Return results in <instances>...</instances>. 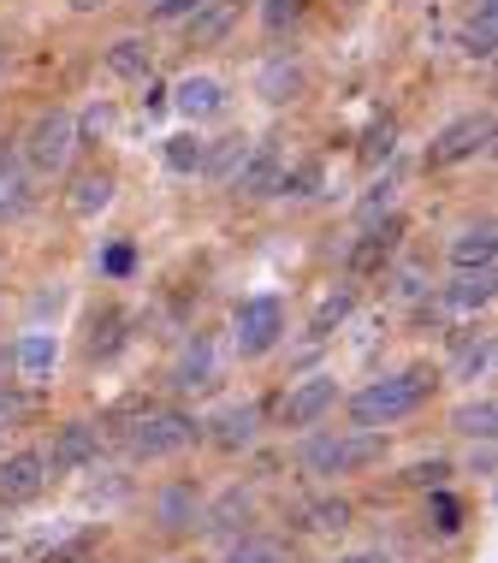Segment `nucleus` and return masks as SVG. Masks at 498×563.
Here are the masks:
<instances>
[{
	"label": "nucleus",
	"mask_w": 498,
	"mask_h": 563,
	"mask_svg": "<svg viewBox=\"0 0 498 563\" xmlns=\"http://www.w3.org/2000/svg\"><path fill=\"white\" fill-rule=\"evenodd\" d=\"M208 0H155V24H173V19H190V12H202Z\"/></svg>",
	"instance_id": "ea45409f"
},
{
	"label": "nucleus",
	"mask_w": 498,
	"mask_h": 563,
	"mask_svg": "<svg viewBox=\"0 0 498 563\" xmlns=\"http://www.w3.org/2000/svg\"><path fill=\"white\" fill-rule=\"evenodd\" d=\"M451 475H457V468H451L445 456H428V463H416V468H410V486H428V493H440Z\"/></svg>",
	"instance_id": "4c0bfd02"
},
{
	"label": "nucleus",
	"mask_w": 498,
	"mask_h": 563,
	"mask_svg": "<svg viewBox=\"0 0 498 563\" xmlns=\"http://www.w3.org/2000/svg\"><path fill=\"white\" fill-rule=\"evenodd\" d=\"M321 161H303V166H285L279 173V190L274 196H291V202H309V196H321Z\"/></svg>",
	"instance_id": "2f4dec72"
},
{
	"label": "nucleus",
	"mask_w": 498,
	"mask_h": 563,
	"mask_svg": "<svg viewBox=\"0 0 498 563\" xmlns=\"http://www.w3.org/2000/svg\"><path fill=\"white\" fill-rule=\"evenodd\" d=\"M493 148V108L480 113H463L457 125H445L440 136L428 143V166H457V161H475Z\"/></svg>",
	"instance_id": "423d86ee"
},
{
	"label": "nucleus",
	"mask_w": 498,
	"mask_h": 563,
	"mask_svg": "<svg viewBox=\"0 0 498 563\" xmlns=\"http://www.w3.org/2000/svg\"><path fill=\"white\" fill-rule=\"evenodd\" d=\"M54 362H59V339H54V332H24L19 350H12V379H19V386H48Z\"/></svg>",
	"instance_id": "2eb2a0df"
},
{
	"label": "nucleus",
	"mask_w": 498,
	"mask_h": 563,
	"mask_svg": "<svg viewBox=\"0 0 498 563\" xmlns=\"http://www.w3.org/2000/svg\"><path fill=\"white\" fill-rule=\"evenodd\" d=\"M339 563H391V558H386V552H380V545H374V552H344V558H339Z\"/></svg>",
	"instance_id": "37998d69"
},
{
	"label": "nucleus",
	"mask_w": 498,
	"mask_h": 563,
	"mask_svg": "<svg viewBox=\"0 0 498 563\" xmlns=\"http://www.w3.org/2000/svg\"><path fill=\"white\" fill-rule=\"evenodd\" d=\"M255 19H262V30H291L297 19H303V0H255Z\"/></svg>",
	"instance_id": "c9c22d12"
},
{
	"label": "nucleus",
	"mask_w": 498,
	"mask_h": 563,
	"mask_svg": "<svg viewBox=\"0 0 498 563\" xmlns=\"http://www.w3.org/2000/svg\"><path fill=\"white\" fill-rule=\"evenodd\" d=\"M303 66H297V59H267V66L262 71H255V89H262V101H274V108H279V101H297V96H303Z\"/></svg>",
	"instance_id": "393cba45"
},
{
	"label": "nucleus",
	"mask_w": 498,
	"mask_h": 563,
	"mask_svg": "<svg viewBox=\"0 0 498 563\" xmlns=\"http://www.w3.org/2000/svg\"><path fill=\"white\" fill-rule=\"evenodd\" d=\"M173 563H196V558H173Z\"/></svg>",
	"instance_id": "de8ad7c7"
},
{
	"label": "nucleus",
	"mask_w": 498,
	"mask_h": 563,
	"mask_svg": "<svg viewBox=\"0 0 498 563\" xmlns=\"http://www.w3.org/2000/svg\"><path fill=\"white\" fill-rule=\"evenodd\" d=\"M285 339V297H244L232 314V350L237 356H267Z\"/></svg>",
	"instance_id": "39448f33"
},
{
	"label": "nucleus",
	"mask_w": 498,
	"mask_h": 563,
	"mask_svg": "<svg viewBox=\"0 0 498 563\" xmlns=\"http://www.w3.org/2000/svg\"><path fill=\"white\" fill-rule=\"evenodd\" d=\"M255 428H262V404H225L214 421H202V439L225 456L250 451L255 445Z\"/></svg>",
	"instance_id": "f8f14e48"
},
{
	"label": "nucleus",
	"mask_w": 498,
	"mask_h": 563,
	"mask_svg": "<svg viewBox=\"0 0 498 563\" xmlns=\"http://www.w3.org/2000/svg\"><path fill=\"white\" fill-rule=\"evenodd\" d=\"M166 166H173V173H196V166H202V136L196 131H178V136H166Z\"/></svg>",
	"instance_id": "72a5a7b5"
},
{
	"label": "nucleus",
	"mask_w": 498,
	"mask_h": 563,
	"mask_svg": "<svg viewBox=\"0 0 498 563\" xmlns=\"http://www.w3.org/2000/svg\"><path fill=\"white\" fill-rule=\"evenodd\" d=\"M493 24H498V7H493V0H480V7H475V19L469 24H463V54H469V59H480V66H487V59H493Z\"/></svg>",
	"instance_id": "c756f323"
},
{
	"label": "nucleus",
	"mask_w": 498,
	"mask_h": 563,
	"mask_svg": "<svg viewBox=\"0 0 498 563\" xmlns=\"http://www.w3.org/2000/svg\"><path fill=\"white\" fill-rule=\"evenodd\" d=\"M398 243H403V214H380L374 225H362V238L351 243V255H344L351 279H374V273L398 255Z\"/></svg>",
	"instance_id": "0eeeda50"
},
{
	"label": "nucleus",
	"mask_w": 498,
	"mask_h": 563,
	"mask_svg": "<svg viewBox=\"0 0 498 563\" xmlns=\"http://www.w3.org/2000/svg\"><path fill=\"white\" fill-rule=\"evenodd\" d=\"M386 456V433L374 428H356V433H314L297 445V468L314 481L327 475H362V468H374Z\"/></svg>",
	"instance_id": "f03ea898"
},
{
	"label": "nucleus",
	"mask_w": 498,
	"mask_h": 563,
	"mask_svg": "<svg viewBox=\"0 0 498 563\" xmlns=\"http://www.w3.org/2000/svg\"><path fill=\"white\" fill-rule=\"evenodd\" d=\"M433 391H440V374H433L428 362H416V368H403V374H386V379H374V386H362L351 398V421L356 428H386V421L416 416Z\"/></svg>",
	"instance_id": "f257e3e1"
},
{
	"label": "nucleus",
	"mask_w": 498,
	"mask_h": 563,
	"mask_svg": "<svg viewBox=\"0 0 498 563\" xmlns=\"http://www.w3.org/2000/svg\"><path fill=\"white\" fill-rule=\"evenodd\" d=\"M250 522H255V498L250 493H225V498H214V505H202V534H214V540H244Z\"/></svg>",
	"instance_id": "f3484780"
},
{
	"label": "nucleus",
	"mask_w": 498,
	"mask_h": 563,
	"mask_svg": "<svg viewBox=\"0 0 498 563\" xmlns=\"http://www.w3.org/2000/svg\"><path fill=\"white\" fill-rule=\"evenodd\" d=\"M237 30V0H208L202 12H190L185 24V48H220L225 36Z\"/></svg>",
	"instance_id": "6ab92c4d"
},
{
	"label": "nucleus",
	"mask_w": 498,
	"mask_h": 563,
	"mask_svg": "<svg viewBox=\"0 0 498 563\" xmlns=\"http://www.w3.org/2000/svg\"><path fill=\"white\" fill-rule=\"evenodd\" d=\"M12 391V350H0V398Z\"/></svg>",
	"instance_id": "c03bdc74"
},
{
	"label": "nucleus",
	"mask_w": 498,
	"mask_h": 563,
	"mask_svg": "<svg viewBox=\"0 0 498 563\" xmlns=\"http://www.w3.org/2000/svg\"><path fill=\"white\" fill-rule=\"evenodd\" d=\"M214 379H220V350H214V339H190L185 350H178L166 386H173V391H208Z\"/></svg>",
	"instance_id": "ddd939ff"
},
{
	"label": "nucleus",
	"mask_w": 498,
	"mask_h": 563,
	"mask_svg": "<svg viewBox=\"0 0 498 563\" xmlns=\"http://www.w3.org/2000/svg\"><path fill=\"white\" fill-rule=\"evenodd\" d=\"M391 148H398V125H391V119H374V125L362 131V161L380 166V161H391Z\"/></svg>",
	"instance_id": "f704fd0d"
},
{
	"label": "nucleus",
	"mask_w": 498,
	"mask_h": 563,
	"mask_svg": "<svg viewBox=\"0 0 498 563\" xmlns=\"http://www.w3.org/2000/svg\"><path fill=\"white\" fill-rule=\"evenodd\" d=\"M469 468H475V475H493V439H480V451H475Z\"/></svg>",
	"instance_id": "79ce46f5"
},
{
	"label": "nucleus",
	"mask_w": 498,
	"mask_h": 563,
	"mask_svg": "<svg viewBox=\"0 0 498 563\" xmlns=\"http://www.w3.org/2000/svg\"><path fill=\"white\" fill-rule=\"evenodd\" d=\"M433 528H440V534H457V528H463V505L445 493V486L433 493Z\"/></svg>",
	"instance_id": "58836bf2"
},
{
	"label": "nucleus",
	"mask_w": 498,
	"mask_h": 563,
	"mask_svg": "<svg viewBox=\"0 0 498 563\" xmlns=\"http://www.w3.org/2000/svg\"><path fill=\"white\" fill-rule=\"evenodd\" d=\"M451 267L457 273H475V267H493V255H498V225L493 220H475V225H463L457 238H451Z\"/></svg>",
	"instance_id": "aec40b11"
},
{
	"label": "nucleus",
	"mask_w": 498,
	"mask_h": 563,
	"mask_svg": "<svg viewBox=\"0 0 498 563\" xmlns=\"http://www.w3.org/2000/svg\"><path fill=\"white\" fill-rule=\"evenodd\" d=\"M108 71L113 78H125V84H143L148 71H155V48H148L143 36H119V42H108Z\"/></svg>",
	"instance_id": "b1692460"
},
{
	"label": "nucleus",
	"mask_w": 498,
	"mask_h": 563,
	"mask_svg": "<svg viewBox=\"0 0 498 563\" xmlns=\"http://www.w3.org/2000/svg\"><path fill=\"white\" fill-rule=\"evenodd\" d=\"M113 173H101V166H89V173H78V178H71V196H66V208H71V214H78V220H96L101 214V208H108L113 202Z\"/></svg>",
	"instance_id": "5701e85b"
},
{
	"label": "nucleus",
	"mask_w": 498,
	"mask_h": 563,
	"mask_svg": "<svg viewBox=\"0 0 498 563\" xmlns=\"http://www.w3.org/2000/svg\"><path fill=\"white\" fill-rule=\"evenodd\" d=\"M351 309H356V291H351V285H339L332 297H321V309H314V321H309V339H314V344H327L332 332L351 321Z\"/></svg>",
	"instance_id": "cd10ccee"
},
{
	"label": "nucleus",
	"mask_w": 498,
	"mask_h": 563,
	"mask_svg": "<svg viewBox=\"0 0 498 563\" xmlns=\"http://www.w3.org/2000/svg\"><path fill=\"white\" fill-rule=\"evenodd\" d=\"M108 0H71V12H101Z\"/></svg>",
	"instance_id": "a18cd8bd"
},
{
	"label": "nucleus",
	"mask_w": 498,
	"mask_h": 563,
	"mask_svg": "<svg viewBox=\"0 0 498 563\" xmlns=\"http://www.w3.org/2000/svg\"><path fill=\"white\" fill-rule=\"evenodd\" d=\"M493 267H475V273H457V279L440 291V309L445 314H480V309H493Z\"/></svg>",
	"instance_id": "a211bd4d"
},
{
	"label": "nucleus",
	"mask_w": 498,
	"mask_h": 563,
	"mask_svg": "<svg viewBox=\"0 0 498 563\" xmlns=\"http://www.w3.org/2000/svg\"><path fill=\"white\" fill-rule=\"evenodd\" d=\"M108 125H113V108H89V119H84V131H78V136H101Z\"/></svg>",
	"instance_id": "a19ab883"
},
{
	"label": "nucleus",
	"mask_w": 498,
	"mask_h": 563,
	"mask_svg": "<svg viewBox=\"0 0 498 563\" xmlns=\"http://www.w3.org/2000/svg\"><path fill=\"white\" fill-rule=\"evenodd\" d=\"M196 439H202V421H196L190 409H143L125 428V451L137 456V463H161V456H178L185 445H196Z\"/></svg>",
	"instance_id": "7ed1b4c3"
},
{
	"label": "nucleus",
	"mask_w": 498,
	"mask_h": 563,
	"mask_svg": "<svg viewBox=\"0 0 498 563\" xmlns=\"http://www.w3.org/2000/svg\"><path fill=\"white\" fill-rule=\"evenodd\" d=\"M250 136H220V143H202V166H196V173L208 178V185H232L237 178V166L250 161Z\"/></svg>",
	"instance_id": "4be33fe9"
},
{
	"label": "nucleus",
	"mask_w": 498,
	"mask_h": 563,
	"mask_svg": "<svg viewBox=\"0 0 498 563\" xmlns=\"http://www.w3.org/2000/svg\"><path fill=\"white\" fill-rule=\"evenodd\" d=\"M297 528H309V534H339V528H351V498H314V505L297 510Z\"/></svg>",
	"instance_id": "c85d7f7f"
},
{
	"label": "nucleus",
	"mask_w": 498,
	"mask_h": 563,
	"mask_svg": "<svg viewBox=\"0 0 498 563\" xmlns=\"http://www.w3.org/2000/svg\"><path fill=\"white\" fill-rule=\"evenodd\" d=\"M7 59H12V48H7V42H0V78H7Z\"/></svg>",
	"instance_id": "49530a36"
},
{
	"label": "nucleus",
	"mask_w": 498,
	"mask_h": 563,
	"mask_svg": "<svg viewBox=\"0 0 498 563\" xmlns=\"http://www.w3.org/2000/svg\"><path fill=\"white\" fill-rule=\"evenodd\" d=\"M220 563H297V552L285 540H267V534H244V540H232L225 545V558Z\"/></svg>",
	"instance_id": "bb28decb"
},
{
	"label": "nucleus",
	"mask_w": 498,
	"mask_h": 563,
	"mask_svg": "<svg viewBox=\"0 0 498 563\" xmlns=\"http://www.w3.org/2000/svg\"><path fill=\"white\" fill-rule=\"evenodd\" d=\"M451 428H457L463 439H493V428H498V404H493V398L463 404L457 416H451Z\"/></svg>",
	"instance_id": "7c9ffc66"
},
{
	"label": "nucleus",
	"mask_w": 498,
	"mask_h": 563,
	"mask_svg": "<svg viewBox=\"0 0 498 563\" xmlns=\"http://www.w3.org/2000/svg\"><path fill=\"white\" fill-rule=\"evenodd\" d=\"M202 486L196 481H166L155 493V522L161 534H190V528H202Z\"/></svg>",
	"instance_id": "9b49d317"
},
{
	"label": "nucleus",
	"mask_w": 498,
	"mask_h": 563,
	"mask_svg": "<svg viewBox=\"0 0 498 563\" xmlns=\"http://www.w3.org/2000/svg\"><path fill=\"white\" fill-rule=\"evenodd\" d=\"M96 451H101L96 421H66V428L54 433V445L42 451V463H48V481H54V475H78V468H89V463H96Z\"/></svg>",
	"instance_id": "6e6552de"
},
{
	"label": "nucleus",
	"mask_w": 498,
	"mask_h": 563,
	"mask_svg": "<svg viewBox=\"0 0 498 563\" xmlns=\"http://www.w3.org/2000/svg\"><path fill=\"white\" fill-rule=\"evenodd\" d=\"M42 486H48V463H42V451H12L0 456V505H36Z\"/></svg>",
	"instance_id": "1a4fd4ad"
},
{
	"label": "nucleus",
	"mask_w": 498,
	"mask_h": 563,
	"mask_svg": "<svg viewBox=\"0 0 498 563\" xmlns=\"http://www.w3.org/2000/svg\"><path fill=\"white\" fill-rule=\"evenodd\" d=\"M391 190H398L391 178H374V185H368V196L356 202V220H362V225H374L380 214H391Z\"/></svg>",
	"instance_id": "e433bc0d"
},
{
	"label": "nucleus",
	"mask_w": 498,
	"mask_h": 563,
	"mask_svg": "<svg viewBox=\"0 0 498 563\" xmlns=\"http://www.w3.org/2000/svg\"><path fill=\"white\" fill-rule=\"evenodd\" d=\"M487 368H493V339H487V332H480V339H463L457 356H451V374H457V379H480Z\"/></svg>",
	"instance_id": "473e14b6"
},
{
	"label": "nucleus",
	"mask_w": 498,
	"mask_h": 563,
	"mask_svg": "<svg viewBox=\"0 0 498 563\" xmlns=\"http://www.w3.org/2000/svg\"><path fill=\"white\" fill-rule=\"evenodd\" d=\"M332 404H339V379H332V374H314V379H303L297 391H285L279 428H314L321 416H332Z\"/></svg>",
	"instance_id": "9d476101"
},
{
	"label": "nucleus",
	"mask_w": 498,
	"mask_h": 563,
	"mask_svg": "<svg viewBox=\"0 0 498 563\" xmlns=\"http://www.w3.org/2000/svg\"><path fill=\"white\" fill-rule=\"evenodd\" d=\"M30 173H24V161H12V155H0V225H12L30 208Z\"/></svg>",
	"instance_id": "a878e982"
},
{
	"label": "nucleus",
	"mask_w": 498,
	"mask_h": 563,
	"mask_svg": "<svg viewBox=\"0 0 498 563\" xmlns=\"http://www.w3.org/2000/svg\"><path fill=\"white\" fill-rule=\"evenodd\" d=\"M131 314L119 309V302H101L96 314H89V327H84V356L89 362H113L119 350H125V339H131Z\"/></svg>",
	"instance_id": "4468645a"
},
{
	"label": "nucleus",
	"mask_w": 498,
	"mask_h": 563,
	"mask_svg": "<svg viewBox=\"0 0 498 563\" xmlns=\"http://www.w3.org/2000/svg\"><path fill=\"white\" fill-rule=\"evenodd\" d=\"M279 173H285L279 143H274V136H262V143L250 148V161L237 166L232 190H237V196H274V190H279Z\"/></svg>",
	"instance_id": "dca6fc26"
},
{
	"label": "nucleus",
	"mask_w": 498,
	"mask_h": 563,
	"mask_svg": "<svg viewBox=\"0 0 498 563\" xmlns=\"http://www.w3.org/2000/svg\"><path fill=\"white\" fill-rule=\"evenodd\" d=\"M166 101H173V108L196 125V119H214V113L225 108V84H220V78H178Z\"/></svg>",
	"instance_id": "412c9836"
},
{
	"label": "nucleus",
	"mask_w": 498,
	"mask_h": 563,
	"mask_svg": "<svg viewBox=\"0 0 498 563\" xmlns=\"http://www.w3.org/2000/svg\"><path fill=\"white\" fill-rule=\"evenodd\" d=\"M71 148H78V119L66 108H48L24 131V173L30 178H59L71 161Z\"/></svg>",
	"instance_id": "20e7f679"
}]
</instances>
